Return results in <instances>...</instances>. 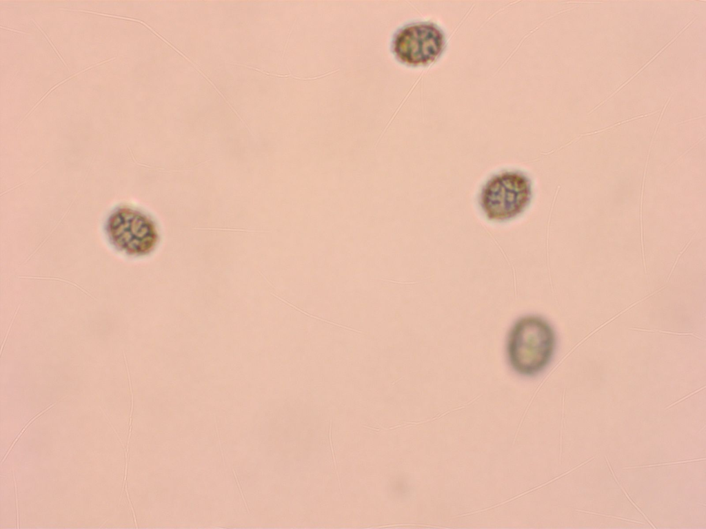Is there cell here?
<instances>
[{
    "label": "cell",
    "instance_id": "obj_1",
    "mask_svg": "<svg viewBox=\"0 0 706 529\" xmlns=\"http://www.w3.org/2000/svg\"><path fill=\"white\" fill-rule=\"evenodd\" d=\"M556 337L552 326L543 318L526 315L512 326L507 340V356L518 373L531 376L543 371L550 362Z\"/></svg>",
    "mask_w": 706,
    "mask_h": 529
},
{
    "label": "cell",
    "instance_id": "obj_2",
    "mask_svg": "<svg viewBox=\"0 0 706 529\" xmlns=\"http://www.w3.org/2000/svg\"><path fill=\"white\" fill-rule=\"evenodd\" d=\"M530 196V180L520 174L507 172L486 184L481 194V205L490 219L503 220L520 214Z\"/></svg>",
    "mask_w": 706,
    "mask_h": 529
},
{
    "label": "cell",
    "instance_id": "obj_3",
    "mask_svg": "<svg viewBox=\"0 0 706 529\" xmlns=\"http://www.w3.org/2000/svg\"><path fill=\"white\" fill-rule=\"evenodd\" d=\"M107 232L117 249L130 255L149 252L158 237L153 222L146 215L130 207H121L111 214Z\"/></svg>",
    "mask_w": 706,
    "mask_h": 529
},
{
    "label": "cell",
    "instance_id": "obj_4",
    "mask_svg": "<svg viewBox=\"0 0 706 529\" xmlns=\"http://www.w3.org/2000/svg\"><path fill=\"white\" fill-rule=\"evenodd\" d=\"M445 45L443 30L432 22L408 25L396 34L393 48L397 57L410 65H424L436 60Z\"/></svg>",
    "mask_w": 706,
    "mask_h": 529
}]
</instances>
